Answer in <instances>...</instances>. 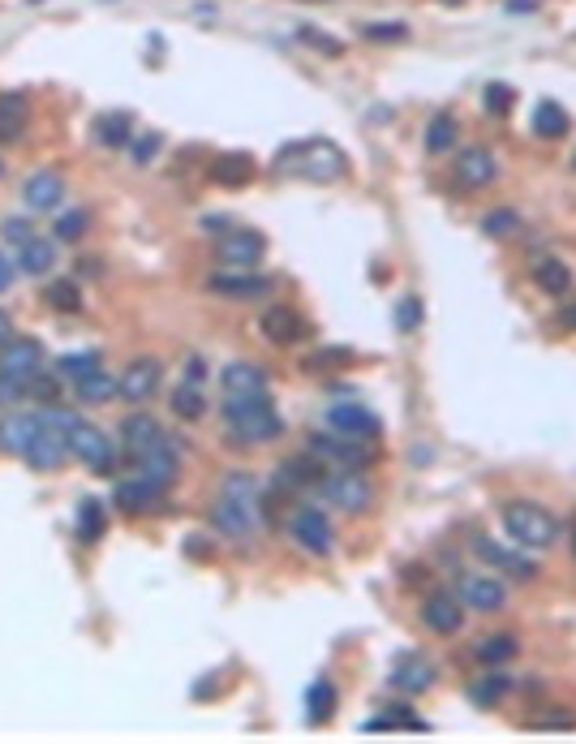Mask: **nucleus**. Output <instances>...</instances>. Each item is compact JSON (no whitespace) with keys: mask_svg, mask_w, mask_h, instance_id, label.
<instances>
[{"mask_svg":"<svg viewBox=\"0 0 576 744\" xmlns=\"http://www.w3.org/2000/svg\"><path fill=\"white\" fill-rule=\"evenodd\" d=\"M263 521H267V499L258 491V482L250 474H228L211 504V525L228 538L246 542L263 529Z\"/></svg>","mask_w":576,"mask_h":744,"instance_id":"f257e3e1","label":"nucleus"},{"mask_svg":"<svg viewBox=\"0 0 576 744\" xmlns=\"http://www.w3.org/2000/svg\"><path fill=\"white\" fill-rule=\"evenodd\" d=\"M276 168L280 173H297L306 181H340L349 173V160L336 142L327 138H314V142H297V147H284L276 155Z\"/></svg>","mask_w":576,"mask_h":744,"instance_id":"f03ea898","label":"nucleus"},{"mask_svg":"<svg viewBox=\"0 0 576 744\" xmlns=\"http://www.w3.org/2000/svg\"><path fill=\"white\" fill-rule=\"evenodd\" d=\"M74 413L65 409H52V413H39V431L31 439V448H26V461H31V469H39V474H52V469H61L69 456V431H74Z\"/></svg>","mask_w":576,"mask_h":744,"instance_id":"7ed1b4c3","label":"nucleus"},{"mask_svg":"<svg viewBox=\"0 0 576 744\" xmlns=\"http://www.w3.org/2000/svg\"><path fill=\"white\" fill-rule=\"evenodd\" d=\"M224 422L228 435L241 443H267L284 431V422L276 418L271 396H250V400H224Z\"/></svg>","mask_w":576,"mask_h":744,"instance_id":"20e7f679","label":"nucleus"},{"mask_svg":"<svg viewBox=\"0 0 576 744\" xmlns=\"http://www.w3.org/2000/svg\"><path fill=\"white\" fill-rule=\"evenodd\" d=\"M503 529H508L525 551H546L559 538V521L542 504H529V499L503 504Z\"/></svg>","mask_w":576,"mask_h":744,"instance_id":"39448f33","label":"nucleus"},{"mask_svg":"<svg viewBox=\"0 0 576 744\" xmlns=\"http://www.w3.org/2000/svg\"><path fill=\"white\" fill-rule=\"evenodd\" d=\"M319 491L331 508L340 512H366L374 504V486L366 474H357V469H340V474H327L319 482Z\"/></svg>","mask_w":576,"mask_h":744,"instance_id":"423d86ee","label":"nucleus"},{"mask_svg":"<svg viewBox=\"0 0 576 744\" xmlns=\"http://www.w3.org/2000/svg\"><path fill=\"white\" fill-rule=\"evenodd\" d=\"M69 452H74L91 474H112V465H117L112 439L91 422H74V431H69Z\"/></svg>","mask_w":576,"mask_h":744,"instance_id":"0eeeda50","label":"nucleus"},{"mask_svg":"<svg viewBox=\"0 0 576 744\" xmlns=\"http://www.w3.org/2000/svg\"><path fill=\"white\" fill-rule=\"evenodd\" d=\"M310 452L319 456L323 465H340V469H366L374 461V452L366 448L362 439H344V435H314L310 439Z\"/></svg>","mask_w":576,"mask_h":744,"instance_id":"6e6552de","label":"nucleus"},{"mask_svg":"<svg viewBox=\"0 0 576 744\" xmlns=\"http://www.w3.org/2000/svg\"><path fill=\"white\" fill-rule=\"evenodd\" d=\"M160 375H164V366L155 357H134L117 379V396L129 400V405H142V400H151L160 392Z\"/></svg>","mask_w":576,"mask_h":744,"instance_id":"1a4fd4ad","label":"nucleus"},{"mask_svg":"<svg viewBox=\"0 0 576 744\" xmlns=\"http://www.w3.org/2000/svg\"><path fill=\"white\" fill-rule=\"evenodd\" d=\"M177 469H181V456H177V443H172V439H164L160 448L134 456V474H138L142 482L160 486V491H168V486L177 482Z\"/></svg>","mask_w":576,"mask_h":744,"instance_id":"9d476101","label":"nucleus"},{"mask_svg":"<svg viewBox=\"0 0 576 744\" xmlns=\"http://www.w3.org/2000/svg\"><path fill=\"white\" fill-rule=\"evenodd\" d=\"M327 426L336 435H344V439H374L379 435V418L366 409V405H357V400H349V405H331L327 409Z\"/></svg>","mask_w":576,"mask_h":744,"instance_id":"9b49d317","label":"nucleus"},{"mask_svg":"<svg viewBox=\"0 0 576 744\" xmlns=\"http://www.w3.org/2000/svg\"><path fill=\"white\" fill-rule=\"evenodd\" d=\"M293 538L310 555H327L331 547H336V529H331V521L323 517L319 508H301L297 512V517H293Z\"/></svg>","mask_w":576,"mask_h":744,"instance_id":"f8f14e48","label":"nucleus"},{"mask_svg":"<svg viewBox=\"0 0 576 744\" xmlns=\"http://www.w3.org/2000/svg\"><path fill=\"white\" fill-rule=\"evenodd\" d=\"M258 332H263L271 345H297V340H306V319H301L297 310H288V306H271L258 314Z\"/></svg>","mask_w":576,"mask_h":744,"instance_id":"ddd939ff","label":"nucleus"},{"mask_svg":"<svg viewBox=\"0 0 576 744\" xmlns=\"http://www.w3.org/2000/svg\"><path fill=\"white\" fill-rule=\"evenodd\" d=\"M422 624L439 637H452V633H460V624H465V607H460V598H452L448 590H439L422 603Z\"/></svg>","mask_w":576,"mask_h":744,"instance_id":"4468645a","label":"nucleus"},{"mask_svg":"<svg viewBox=\"0 0 576 744\" xmlns=\"http://www.w3.org/2000/svg\"><path fill=\"white\" fill-rule=\"evenodd\" d=\"M220 388H224V400L267 396V370H263V366H254V362H233V366H224Z\"/></svg>","mask_w":576,"mask_h":744,"instance_id":"2eb2a0df","label":"nucleus"},{"mask_svg":"<svg viewBox=\"0 0 576 744\" xmlns=\"http://www.w3.org/2000/svg\"><path fill=\"white\" fill-rule=\"evenodd\" d=\"M387 680H392V689H400V693H426L430 684L439 680V671L426 654H400Z\"/></svg>","mask_w":576,"mask_h":744,"instance_id":"dca6fc26","label":"nucleus"},{"mask_svg":"<svg viewBox=\"0 0 576 744\" xmlns=\"http://www.w3.org/2000/svg\"><path fill=\"white\" fill-rule=\"evenodd\" d=\"M160 499H164L160 486L142 482L138 474L112 486V504H117V512H125V517H142V512H151L155 504H160Z\"/></svg>","mask_w":576,"mask_h":744,"instance_id":"f3484780","label":"nucleus"},{"mask_svg":"<svg viewBox=\"0 0 576 744\" xmlns=\"http://www.w3.org/2000/svg\"><path fill=\"white\" fill-rule=\"evenodd\" d=\"M499 177V160L491 151L482 147H465L456 155V181L465 185V190H482V185H491Z\"/></svg>","mask_w":576,"mask_h":744,"instance_id":"a211bd4d","label":"nucleus"},{"mask_svg":"<svg viewBox=\"0 0 576 744\" xmlns=\"http://www.w3.org/2000/svg\"><path fill=\"white\" fill-rule=\"evenodd\" d=\"M215 250H220V263H228V267H254L263 259L267 241H263V233H254V228H237V233H228Z\"/></svg>","mask_w":576,"mask_h":744,"instance_id":"6ab92c4d","label":"nucleus"},{"mask_svg":"<svg viewBox=\"0 0 576 744\" xmlns=\"http://www.w3.org/2000/svg\"><path fill=\"white\" fill-rule=\"evenodd\" d=\"M164 439H168L164 426L155 422V418H147V413H134V418H125V426H121V443H125L129 461L142 456V452H151V448H160Z\"/></svg>","mask_w":576,"mask_h":744,"instance_id":"aec40b11","label":"nucleus"},{"mask_svg":"<svg viewBox=\"0 0 576 744\" xmlns=\"http://www.w3.org/2000/svg\"><path fill=\"white\" fill-rule=\"evenodd\" d=\"M460 603L491 615L508 607V590H503V581H491V577H465L460 581Z\"/></svg>","mask_w":576,"mask_h":744,"instance_id":"412c9836","label":"nucleus"},{"mask_svg":"<svg viewBox=\"0 0 576 744\" xmlns=\"http://www.w3.org/2000/svg\"><path fill=\"white\" fill-rule=\"evenodd\" d=\"M39 366H43V349L35 340H9V345L0 349V375L31 379V375H39Z\"/></svg>","mask_w":576,"mask_h":744,"instance_id":"4be33fe9","label":"nucleus"},{"mask_svg":"<svg viewBox=\"0 0 576 744\" xmlns=\"http://www.w3.org/2000/svg\"><path fill=\"white\" fill-rule=\"evenodd\" d=\"M254 177H258V164H254V155H246V151H228V155H220V160L211 164V181L228 185V190H241V185H250Z\"/></svg>","mask_w":576,"mask_h":744,"instance_id":"5701e85b","label":"nucleus"},{"mask_svg":"<svg viewBox=\"0 0 576 744\" xmlns=\"http://www.w3.org/2000/svg\"><path fill=\"white\" fill-rule=\"evenodd\" d=\"M478 551H482L486 564L499 568V572H508V577H521V581L538 577V564L529 560V555H516V551H508V547H499V542H491V538H478Z\"/></svg>","mask_w":576,"mask_h":744,"instance_id":"b1692460","label":"nucleus"},{"mask_svg":"<svg viewBox=\"0 0 576 744\" xmlns=\"http://www.w3.org/2000/svg\"><path fill=\"white\" fill-rule=\"evenodd\" d=\"M61 198H65V177L52 173V168H43V173L26 181V207L31 211H56Z\"/></svg>","mask_w":576,"mask_h":744,"instance_id":"393cba45","label":"nucleus"},{"mask_svg":"<svg viewBox=\"0 0 576 744\" xmlns=\"http://www.w3.org/2000/svg\"><path fill=\"white\" fill-rule=\"evenodd\" d=\"M35 431H39V418H31V413H9V418H0V452L26 456Z\"/></svg>","mask_w":576,"mask_h":744,"instance_id":"a878e982","label":"nucleus"},{"mask_svg":"<svg viewBox=\"0 0 576 744\" xmlns=\"http://www.w3.org/2000/svg\"><path fill=\"white\" fill-rule=\"evenodd\" d=\"M327 474H323V461L314 452H306V456H293L288 465H280V474H276V482H280V491H301V486H319Z\"/></svg>","mask_w":576,"mask_h":744,"instance_id":"bb28decb","label":"nucleus"},{"mask_svg":"<svg viewBox=\"0 0 576 744\" xmlns=\"http://www.w3.org/2000/svg\"><path fill=\"white\" fill-rule=\"evenodd\" d=\"M26 125H31L26 95H0V142H22Z\"/></svg>","mask_w":576,"mask_h":744,"instance_id":"cd10ccee","label":"nucleus"},{"mask_svg":"<svg viewBox=\"0 0 576 744\" xmlns=\"http://www.w3.org/2000/svg\"><path fill=\"white\" fill-rule=\"evenodd\" d=\"M267 276H246V271H241V276H233V271H215L211 276V289L215 293H224V297H263L267 293Z\"/></svg>","mask_w":576,"mask_h":744,"instance_id":"c85d7f7f","label":"nucleus"},{"mask_svg":"<svg viewBox=\"0 0 576 744\" xmlns=\"http://www.w3.org/2000/svg\"><path fill=\"white\" fill-rule=\"evenodd\" d=\"M534 284L542 293H551V297H564L572 289V271L564 259H538L534 263Z\"/></svg>","mask_w":576,"mask_h":744,"instance_id":"c756f323","label":"nucleus"},{"mask_svg":"<svg viewBox=\"0 0 576 744\" xmlns=\"http://www.w3.org/2000/svg\"><path fill=\"white\" fill-rule=\"evenodd\" d=\"M572 130V121H568V112L555 104V99H542V104L534 108V134L538 138H564Z\"/></svg>","mask_w":576,"mask_h":744,"instance_id":"7c9ffc66","label":"nucleus"},{"mask_svg":"<svg viewBox=\"0 0 576 744\" xmlns=\"http://www.w3.org/2000/svg\"><path fill=\"white\" fill-rule=\"evenodd\" d=\"M456 142H460V121L452 117V112H439V117L426 125V151L443 155V151H452Z\"/></svg>","mask_w":576,"mask_h":744,"instance_id":"2f4dec72","label":"nucleus"},{"mask_svg":"<svg viewBox=\"0 0 576 744\" xmlns=\"http://www.w3.org/2000/svg\"><path fill=\"white\" fill-rule=\"evenodd\" d=\"M104 529H108V521H104V504L86 495L82 504H78V542H82V547H91V542L104 538Z\"/></svg>","mask_w":576,"mask_h":744,"instance_id":"473e14b6","label":"nucleus"},{"mask_svg":"<svg viewBox=\"0 0 576 744\" xmlns=\"http://www.w3.org/2000/svg\"><path fill=\"white\" fill-rule=\"evenodd\" d=\"M306 719L310 723H331V719H336V684H331V680L310 684V693H306Z\"/></svg>","mask_w":576,"mask_h":744,"instance_id":"72a5a7b5","label":"nucleus"},{"mask_svg":"<svg viewBox=\"0 0 576 744\" xmlns=\"http://www.w3.org/2000/svg\"><path fill=\"white\" fill-rule=\"evenodd\" d=\"M516 637H508V633H495V637H486V641H478V650H473V658H478L482 667H503V663H512L516 658Z\"/></svg>","mask_w":576,"mask_h":744,"instance_id":"f704fd0d","label":"nucleus"},{"mask_svg":"<svg viewBox=\"0 0 576 744\" xmlns=\"http://www.w3.org/2000/svg\"><path fill=\"white\" fill-rule=\"evenodd\" d=\"M362 732H426V723L422 719H417V714L413 710H405V706H392V710H387V714H379V719H370L366 727H362Z\"/></svg>","mask_w":576,"mask_h":744,"instance_id":"c9c22d12","label":"nucleus"},{"mask_svg":"<svg viewBox=\"0 0 576 744\" xmlns=\"http://www.w3.org/2000/svg\"><path fill=\"white\" fill-rule=\"evenodd\" d=\"M129 130H134V121H129V112H108V117L95 121V142H104V147H129Z\"/></svg>","mask_w":576,"mask_h":744,"instance_id":"e433bc0d","label":"nucleus"},{"mask_svg":"<svg viewBox=\"0 0 576 744\" xmlns=\"http://www.w3.org/2000/svg\"><path fill=\"white\" fill-rule=\"evenodd\" d=\"M74 392H78L82 405H108V400L117 396V379L104 375V370H95V375H86V379L74 383Z\"/></svg>","mask_w":576,"mask_h":744,"instance_id":"4c0bfd02","label":"nucleus"},{"mask_svg":"<svg viewBox=\"0 0 576 744\" xmlns=\"http://www.w3.org/2000/svg\"><path fill=\"white\" fill-rule=\"evenodd\" d=\"M43 302H48L56 314H78V310H82V289H78V280H52L48 289H43Z\"/></svg>","mask_w":576,"mask_h":744,"instance_id":"58836bf2","label":"nucleus"},{"mask_svg":"<svg viewBox=\"0 0 576 744\" xmlns=\"http://www.w3.org/2000/svg\"><path fill=\"white\" fill-rule=\"evenodd\" d=\"M172 413L177 418H185V422H198L207 413V400H203V392H198V383H181L177 392H172Z\"/></svg>","mask_w":576,"mask_h":744,"instance_id":"ea45409f","label":"nucleus"},{"mask_svg":"<svg viewBox=\"0 0 576 744\" xmlns=\"http://www.w3.org/2000/svg\"><path fill=\"white\" fill-rule=\"evenodd\" d=\"M52 263H56V246H48L43 237H31V241L22 246V267H26V271H35V276H48Z\"/></svg>","mask_w":576,"mask_h":744,"instance_id":"a19ab883","label":"nucleus"},{"mask_svg":"<svg viewBox=\"0 0 576 744\" xmlns=\"http://www.w3.org/2000/svg\"><path fill=\"white\" fill-rule=\"evenodd\" d=\"M525 727H534V732H576V714L572 710H538L525 719Z\"/></svg>","mask_w":576,"mask_h":744,"instance_id":"79ce46f5","label":"nucleus"},{"mask_svg":"<svg viewBox=\"0 0 576 744\" xmlns=\"http://www.w3.org/2000/svg\"><path fill=\"white\" fill-rule=\"evenodd\" d=\"M99 370V349H82V353H65L61 357V375H69V379H86V375H95Z\"/></svg>","mask_w":576,"mask_h":744,"instance_id":"37998d69","label":"nucleus"},{"mask_svg":"<svg viewBox=\"0 0 576 744\" xmlns=\"http://www.w3.org/2000/svg\"><path fill=\"white\" fill-rule=\"evenodd\" d=\"M508 689H512V684L503 676H486V680L473 684V706H499V701L508 697Z\"/></svg>","mask_w":576,"mask_h":744,"instance_id":"c03bdc74","label":"nucleus"},{"mask_svg":"<svg viewBox=\"0 0 576 744\" xmlns=\"http://www.w3.org/2000/svg\"><path fill=\"white\" fill-rule=\"evenodd\" d=\"M86 228H91V216H86V211L78 207V211H65V216H56V241H78Z\"/></svg>","mask_w":576,"mask_h":744,"instance_id":"a18cd8bd","label":"nucleus"},{"mask_svg":"<svg viewBox=\"0 0 576 744\" xmlns=\"http://www.w3.org/2000/svg\"><path fill=\"white\" fill-rule=\"evenodd\" d=\"M516 228H521V216H516V211H508V207H503V211H491V216L482 220V233H486V237H512Z\"/></svg>","mask_w":576,"mask_h":744,"instance_id":"49530a36","label":"nucleus"},{"mask_svg":"<svg viewBox=\"0 0 576 744\" xmlns=\"http://www.w3.org/2000/svg\"><path fill=\"white\" fill-rule=\"evenodd\" d=\"M353 362H357V357H353L349 349H323V353L306 357L310 370H340V366H353Z\"/></svg>","mask_w":576,"mask_h":744,"instance_id":"de8ad7c7","label":"nucleus"},{"mask_svg":"<svg viewBox=\"0 0 576 744\" xmlns=\"http://www.w3.org/2000/svg\"><path fill=\"white\" fill-rule=\"evenodd\" d=\"M366 39H374V44H400V39H409V26H400V22H374V26H366Z\"/></svg>","mask_w":576,"mask_h":744,"instance_id":"09e8293b","label":"nucleus"},{"mask_svg":"<svg viewBox=\"0 0 576 744\" xmlns=\"http://www.w3.org/2000/svg\"><path fill=\"white\" fill-rule=\"evenodd\" d=\"M22 396H31V379H18V375H0V405H18Z\"/></svg>","mask_w":576,"mask_h":744,"instance_id":"8fccbe9b","label":"nucleus"},{"mask_svg":"<svg viewBox=\"0 0 576 744\" xmlns=\"http://www.w3.org/2000/svg\"><path fill=\"white\" fill-rule=\"evenodd\" d=\"M512 104H516V91L512 87H503V82H495V87H486V112H512Z\"/></svg>","mask_w":576,"mask_h":744,"instance_id":"3c124183","label":"nucleus"},{"mask_svg":"<svg viewBox=\"0 0 576 744\" xmlns=\"http://www.w3.org/2000/svg\"><path fill=\"white\" fill-rule=\"evenodd\" d=\"M396 323H400V332H417V323H422V302L417 297H405L396 310Z\"/></svg>","mask_w":576,"mask_h":744,"instance_id":"603ef678","label":"nucleus"},{"mask_svg":"<svg viewBox=\"0 0 576 744\" xmlns=\"http://www.w3.org/2000/svg\"><path fill=\"white\" fill-rule=\"evenodd\" d=\"M31 396H39V400H56V396H61V383H56L52 375H31Z\"/></svg>","mask_w":576,"mask_h":744,"instance_id":"864d4df0","label":"nucleus"},{"mask_svg":"<svg viewBox=\"0 0 576 744\" xmlns=\"http://www.w3.org/2000/svg\"><path fill=\"white\" fill-rule=\"evenodd\" d=\"M301 35H306V44H310V48H319V52H327V56H340V52H344V48L336 44V39L323 35V31H310V26H306Z\"/></svg>","mask_w":576,"mask_h":744,"instance_id":"5fc2aeb1","label":"nucleus"},{"mask_svg":"<svg viewBox=\"0 0 576 744\" xmlns=\"http://www.w3.org/2000/svg\"><path fill=\"white\" fill-rule=\"evenodd\" d=\"M0 233H5L9 241H18V246H26V241L35 237V233H31V224H26V220H5V228H0Z\"/></svg>","mask_w":576,"mask_h":744,"instance_id":"6e6d98bb","label":"nucleus"},{"mask_svg":"<svg viewBox=\"0 0 576 744\" xmlns=\"http://www.w3.org/2000/svg\"><path fill=\"white\" fill-rule=\"evenodd\" d=\"M155 151H160V134H147V138H138V147H134V160H138V164H147Z\"/></svg>","mask_w":576,"mask_h":744,"instance_id":"4d7b16f0","label":"nucleus"},{"mask_svg":"<svg viewBox=\"0 0 576 744\" xmlns=\"http://www.w3.org/2000/svg\"><path fill=\"white\" fill-rule=\"evenodd\" d=\"M13 276H18V267H13V263H9V254L0 250V293L13 289Z\"/></svg>","mask_w":576,"mask_h":744,"instance_id":"13d9d810","label":"nucleus"},{"mask_svg":"<svg viewBox=\"0 0 576 744\" xmlns=\"http://www.w3.org/2000/svg\"><path fill=\"white\" fill-rule=\"evenodd\" d=\"M559 327H564V332H576V302H568L564 310H559Z\"/></svg>","mask_w":576,"mask_h":744,"instance_id":"bf43d9fd","label":"nucleus"},{"mask_svg":"<svg viewBox=\"0 0 576 744\" xmlns=\"http://www.w3.org/2000/svg\"><path fill=\"white\" fill-rule=\"evenodd\" d=\"M9 340H13V323H9V314H5V310H0V349H5V345H9Z\"/></svg>","mask_w":576,"mask_h":744,"instance_id":"052dcab7","label":"nucleus"},{"mask_svg":"<svg viewBox=\"0 0 576 744\" xmlns=\"http://www.w3.org/2000/svg\"><path fill=\"white\" fill-rule=\"evenodd\" d=\"M568 542H572V555H576V521L568 525Z\"/></svg>","mask_w":576,"mask_h":744,"instance_id":"680f3d73","label":"nucleus"},{"mask_svg":"<svg viewBox=\"0 0 576 744\" xmlns=\"http://www.w3.org/2000/svg\"><path fill=\"white\" fill-rule=\"evenodd\" d=\"M0 177H5V164H0Z\"/></svg>","mask_w":576,"mask_h":744,"instance_id":"e2e57ef3","label":"nucleus"},{"mask_svg":"<svg viewBox=\"0 0 576 744\" xmlns=\"http://www.w3.org/2000/svg\"><path fill=\"white\" fill-rule=\"evenodd\" d=\"M572 168H576V155H572Z\"/></svg>","mask_w":576,"mask_h":744,"instance_id":"0e129e2a","label":"nucleus"}]
</instances>
